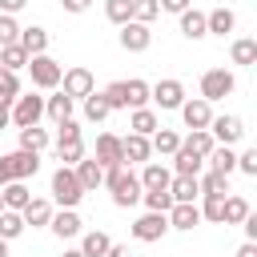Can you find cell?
<instances>
[{
    "mask_svg": "<svg viewBox=\"0 0 257 257\" xmlns=\"http://www.w3.org/2000/svg\"><path fill=\"white\" fill-rule=\"evenodd\" d=\"M104 185H108V193H112V205L116 209H128V205H137L141 201V181H137V173L128 169V165H116V169H104Z\"/></svg>",
    "mask_w": 257,
    "mask_h": 257,
    "instance_id": "cell-1",
    "label": "cell"
},
{
    "mask_svg": "<svg viewBox=\"0 0 257 257\" xmlns=\"http://www.w3.org/2000/svg\"><path fill=\"white\" fill-rule=\"evenodd\" d=\"M52 197H56L60 209H76V205L84 201V189H80V181H76V173H72L68 165H60V169L52 173Z\"/></svg>",
    "mask_w": 257,
    "mask_h": 257,
    "instance_id": "cell-2",
    "label": "cell"
},
{
    "mask_svg": "<svg viewBox=\"0 0 257 257\" xmlns=\"http://www.w3.org/2000/svg\"><path fill=\"white\" fill-rule=\"evenodd\" d=\"M28 76H32V88H40V92H52V88H60V76H64V68L44 52V56H28Z\"/></svg>",
    "mask_w": 257,
    "mask_h": 257,
    "instance_id": "cell-3",
    "label": "cell"
},
{
    "mask_svg": "<svg viewBox=\"0 0 257 257\" xmlns=\"http://www.w3.org/2000/svg\"><path fill=\"white\" fill-rule=\"evenodd\" d=\"M237 88V76L229 72V68H209V72H201V100H225L229 92Z\"/></svg>",
    "mask_w": 257,
    "mask_h": 257,
    "instance_id": "cell-4",
    "label": "cell"
},
{
    "mask_svg": "<svg viewBox=\"0 0 257 257\" xmlns=\"http://www.w3.org/2000/svg\"><path fill=\"white\" fill-rule=\"evenodd\" d=\"M40 116H44V96H36V92H20V96L12 100V124H16V128L40 124Z\"/></svg>",
    "mask_w": 257,
    "mask_h": 257,
    "instance_id": "cell-5",
    "label": "cell"
},
{
    "mask_svg": "<svg viewBox=\"0 0 257 257\" xmlns=\"http://www.w3.org/2000/svg\"><path fill=\"white\" fill-rule=\"evenodd\" d=\"M209 137L217 141V145H237L241 137H245V120L237 116V112H221V116H213L209 120Z\"/></svg>",
    "mask_w": 257,
    "mask_h": 257,
    "instance_id": "cell-6",
    "label": "cell"
},
{
    "mask_svg": "<svg viewBox=\"0 0 257 257\" xmlns=\"http://www.w3.org/2000/svg\"><path fill=\"white\" fill-rule=\"evenodd\" d=\"M60 92H64L68 100H84L88 92H96V80H92L88 68H68V72L60 76Z\"/></svg>",
    "mask_w": 257,
    "mask_h": 257,
    "instance_id": "cell-7",
    "label": "cell"
},
{
    "mask_svg": "<svg viewBox=\"0 0 257 257\" xmlns=\"http://www.w3.org/2000/svg\"><path fill=\"white\" fill-rule=\"evenodd\" d=\"M4 169H8V177H12V181H28V177H36V173H40V153L16 149V153H8V157H4Z\"/></svg>",
    "mask_w": 257,
    "mask_h": 257,
    "instance_id": "cell-8",
    "label": "cell"
},
{
    "mask_svg": "<svg viewBox=\"0 0 257 257\" xmlns=\"http://www.w3.org/2000/svg\"><path fill=\"white\" fill-rule=\"evenodd\" d=\"M149 100H157L161 108H181L185 104V84L173 80V76H165V80L149 84Z\"/></svg>",
    "mask_w": 257,
    "mask_h": 257,
    "instance_id": "cell-9",
    "label": "cell"
},
{
    "mask_svg": "<svg viewBox=\"0 0 257 257\" xmlns=\"http://www.w3.org/2000/svg\"><path fill=\"white\" fill-rule=\"evenodd\" d=\"M92 161H96L100 169H116V165H124L120 137H116V133H100V137H96V153H92Z\"/></svg>",
    "mask_w": 257,
    "mask_h": 257,
    "instance_id": "cell-10",
    "label": "cell"
},
{
    "mask_svg": "<svg viewBox=\"0 0 257 257\" xmlns=\"http://www.w3.org/2000/svg\"><path fill=\"white\" fill-rule=\"evenodd\" d=\"M165 233H169V217L165 213H141L133 221V237L137 241H161Z\"/></svg>",
    "mask_w": 257,
    "mask_h": 257,
    "instance_id": "cell-11",
    "label": "cell"
},
{
    "mask_svg": "<svg viewBox=\"0 0 257 257\" xmlns=\"http://www.w3.org/2000/svg\"><path fill=\"white\" fill-rule=\"evenodd\" d=\"M177 112H181V120H185V128H189V133L209 128V120H213V104H209V100H201V96H197V100H185Z\"/></svg>",
    "mask_w": 257,
    "mask_h": 257,
    "instance_id": "cell-12",
    "label": "cell"
},
{
    "mask_svg": "<svg viewBox=\"0 0 257 257\" xmlns=\"http://www.w3.org/2000/svg\"><path fill=\"white\" fill-rule=\"evenodd\" d=\"M149 44H153V28L149 24H137V20L120 24V48L124 52H145Z\"/></svg>",
    "mask_w": 257,
    "mask_h": 257,
    "instance_id": "cell-13",
    "label": "cell"
},
{
    "mask_svg": "<svg viewBox=\"0 0 257 257\" xmlns=\"http://www.w3.org/2000/svg\"><path fill=\"white\" fill-rule=\"evenodd\" d=\"M48 229H52V233H56L60 241H68V237H80L84 221H80V213H76V209H60V213H52Z\"/></svg>",
    "mask_w": 257,
    "mask_h": 257,
    "instance_id": "cell-14",
    "label": "cell"
},
{
    "mask_svg": "<svg viewBox=\"0 0 257 257\" xmlns=\"http://www.w3.org/2000/svg\"><path fill=\"white\" fill-rule=\"evenodd\" d=\"M120 149H124V165H145V161L153 157V145H149V137H137V133L120 137Z\"/></svg>",
    "mask_w": 257,
    "mask_h": 257,
    "instance_id": "cell-15",
    "label": "cell"
},
{
    "mask_svg": "<svg viewBox=\"0 0 257 257\" xmlns=\"http://www.w3.org/2000/svg\"><path fill=\"white\" fill-rule=\"evenodd\" d=\"M205 173V157H197V153H189L185 145L173 153V177H201Z\"/></svg>",
    "mask_w": 257,
    "mask_h": 257,
    "instance_id": "cell-16",
    "label": "cell"
},
{
    "mask_svg": "<svg viewBox=\"0 0 257 257\" xmlns=\"http://www.w3.org/2000/svg\"><path fill=\"white\" fill-rule=\"evenodd\" d=\"M137 181H141V189H169L173 169H165L161 161H145V169L137 173Z\"/></svg>",
    "mask_w": 257,
    "mask_h": 257,
    "instance_id": "cell-17",
    "label": "cell"
},
{
    "mask_svg": "<svg viewBox=\"0 0 257 257\" xmlns=\"http://www.w3.org/2000/svg\"><path fill=\"white\" fill-rule=\"evenodd\" d=\"M169 197H173V205H197V197H201L197 177H173L169 181Z\"/></svg>",
    "mask_w": 257,
    "mask_h": 257,
    "instance_id": "cell-18",
    "label": "cell"
},
{
    "mask_svg": "<svg viewBox=\"0 0 257 257\" xmlns=\"http://www.w3.org/2000/svg\"><path fill=\"white\" fill-rule=\"evenodd\" d=\"M72 173H76V181H80V189H84V193H92L96 185H104V169H100L92 157L76 161V165H72Z\"/></svg>",
    "mask_w": 257,
    "mask_h": 257,
    "instance_id": "cell-19",
    "label": "cell"
},
{
    "mask_svg": "<svg viewBox=\"0 0 257 257\" xmlns=\"http://www.w3.org/2000/svg\"><path fill=\"white\" fill-rule=\"evenodd\" d=\"M52 213H56V209H52V201H48V197H32V201L20 209L24 225H32V229H36V225H48V221H52Z\"/></svg>",
    "mask_w": 257,
    "mask_h": 257,
    "instance_id": "cell-20",
    "label": "cell"
},
{
    "mask_svg": "<svg viewBox=\"0 0 257 257\" xmlns=\"http://www.w3.org/2000/svg\"><path fill=\"white\" fill-rule=\"evenodd\" d=\"M233 28H237L233 8H213V12H205V32H213V36H229Z\"/></svg>",
    "mask_w": 257,
    "mask_h": 257,
    "instance_id": "cell-21",
    "label": "cell"
},
{
    "mask_svg": "<svg viewBox=\"0 0 257 257\" xmlns=\"http://www.w3.org/2000/svg\"><path fill=\"white\" fill-rule=\"evenodd\" d=\"M28 56H44L48 52V32L40 28V24H32V28H20V40H16Z\"/></svg>",
    "mask_w": 257,
    "mask_h": 257,
    "instance_id": "cell-22",
    "label": "cell"
},
{
    "mask_svg": "<svg viewBox=\"0 0 257 257\" xmlns=\"http://www.w3.org/2000/svg\"><path fill=\"white\" fill-rule=\"evenodd\" d=\"M165 217H169V229H181V233H189L193 225H201V209L197 205H173Z\"/></svg>",
    "mask_w": 257,
    "mask_h": 257,
    "instance_id": "cell-23",
    "label": "cell"
},
{
    "mask_svg": "<svg viewBox=\"0 0 257 257\" xmlns=\"http://www.w3.org/2000/svg\"><path fill=\"white\" fill-rule=\"evenodd\" d=\"M72 104H76V100H68L64 92H52V96H44V116H48L52 124L72 120Z\"/></svg>",
    "mask_w": 257,
    "mask_h": 257,
    "instance_id": "cell-24",
    "label": "cell"
},
{
    "mask_svg": "<svg viewBox=\"0 0 257 257\" xmlns=\"http://www.w3.org/2000/svg\"><path fill=\"white\" fill-rule=\"evenodd\" d=\"M0 201H4V209L20 213V209L32 201V193H28V185H24V181H8V185L0 189Z\"/></svg>",
    "mask_w": 257,
    "mask_h": 257,
    "instance_id": "cell-25",
    "label": "cell"
},
{
    "mask_svg": "<svg viewBox=\"0 0 257 257\" xmlns=\"http://www.w3.org/2000/svg\"><path fill=\"white\" fill-rule=\"evenodd\" d=\"M181 36H185V40H201V36H209V32H205V12L185 8V12H181Z\"/></svg>",
    "mask_w": 257,
    "mask_h": 257,
    "instance_id": "cell-26",
    "label": "cell"
},
{
    "mask_svg": "<svg viewBox=\"0 0 257 257\" xmlns=\"http://www.w3.org/2000/svg\"><path fill=\"white\" fill-rule=\"evenodd\" d=\"M124 84V104L128 108H149V80L133 76V80H120Z\"/></svg>",
    "mask_w": 257,
    "mask_h": 257,
    "instance_id": "cell-27",
    "label": "cell"
},
{
    "mask_svg": "<svg viewBox=\"0 0 257 257\" xmlns=\"http://www.w3.org/2000/svg\"><path fill=\"white\" fill-rule=\"evenodd\" d=\"M205 161H209V169H213V173H225V177L237 169V153H233L229 145H213V153H209Z\"/></svg>",
    "mask_w": 257,
    "mask_h": 257,
    "instance_id": "cell-28",
    "label": "cell"
},
{
    "mask_svg": "<svg viewBox=\"0 0 257 257\" xmlns=\"http://www.w3.org/2000/svg\"><path fill=\"white\" fill-rule=\"evenodd\" d=\"M197 185H201V197H229V177L225 173H201L197 177Z\"/></svg>",
    "mask_w": 257,
    "mask_h": 257,
    "instance_id": "cell-29",
    "label": "cell"
},
{
    "mask_svg": "<svg viewBox=\"0 0 257 257\" xmlns=\"http://www.w3.org/2000/svg\"><path fill=\"white\" fill-rule=\"evenodd\" d=\"M128 128H133L137 137H153L161 124H157V112H153V108H133V116H128Z\"/></svg>",
    "mask_w": 257,
    "mask_h": 257,
    "instance_id": "cell-30",
    "label": "cell"
},
{
    "mask_svg": "<svg viewBox=\"0 0 257 257\" xmlns=\"http://www.w3.org/2000/svg\"><path fill=\"white\" fill-rule=\"evenodd\" d=\"M108 245H112V237H108V233H100V229H92V233H84V237H80V253H84V257H104V253H108Z\"/></svg>",
    "mask_w": 257,
    "mask_h": 257,
    "instance_id": "cell-31",
    "label": "cell"
},
{
    "mask_svg": "<svg viewBox=\"0 0 257 257\" xmlns=\"http://www.w3.org/2000/svg\"><path fill=\"white\" fill-rule=\"evenodd\" d=\"M229 56H233V64H257V40L253 36H241V40H233V48H229Z\"/></svg>",
    "mask_w": 257,
    "mask_h": 257,
    "instance_id": "cell-32",
    "label": "cell"
},
{
    "mask_svg": "<svg viewBox=\"0 0 257 257\" xmlns=\"http://www.w3.org/2000/svg\"><path fill=\"white\" fill-rule=\"evenodd\" d=\"M149 145H153V153H165V157H173V153L181 149V133H173V128H157V133L149 137Z\"/></svg>",
    "mask_w": 257,
    "mask_h": 257,
    "instance_id": "cell-33",
    "label": "cell"
},
{
    "mask_svg": "<svg viewBox=\"0 0 257 257\" xmlns=\"http://www.w3.org/2000/svg\"><path fill=\"white\" fill-rule=\"evenodd\" d=\"M0 68H4V72H20V68H28V52H24L20 44H4V48H0Z\"/></svg>",
    "mask_w": 257,
    "mask_h": 257,
    "instance_id": "cell-34",
    "label": "cell"
},
{
    "mask_svg": "<svg viewBox=\"0 0 257 257\" xmlns=\"http://www.w3.org/2000/svg\"><path fill=\"white\" fill-rule=\"evenodd\" d=\"M24 229H28V225H24V217H20V213L0 209V241H16Z\"/></svg>",
    "mask_w": 257,
    "mask_h": 257,
    "instance_id": "cell-35",
    "label": "cell"
},
{
    "mask_svg": "<svg viewBox=\"0 0 257 257\" xmlns=\"http://www.w3.org/2000/svg\"><path fill=\"white\" fill-rule=\"evenodd\" d=\"M20 149H28V153H44V149H48V133H44L40 124L20 128Z\"/></svg>",
    "mask_w": 257,
    "mask_h": 257,
    "instance_id": "cell-36",
    "label": "cell"
},
{
    "mask_svg": "<svg viewBox=\"0 0 257 257\" xmlns=\"http://www.w3.org/2000/svg\"><path fill=\"white\" fill-rule=\"evenodd\" d=\"M181 145H185L189 153H197V157H209L217 141L209 137V128H197V133H189V137H181Z\"/></svg>",
    "mask_w": 257,
    "mask_h": 257,
    "instance_id": "cell-37",
    "label": "cell"
},
{
    "mask_svg": "<svg viewBox=\"0 0 257 257\" xmlns=\"http://www.w3.org/2000/svg\"><path fill=\"white\" fill-rule=\"evenodd\" d=\"M249 213H253V209H249V201H245V197H237V193H229V197H225V225H241Z\"/></svg>",
    "mask_w": 257,
    "mask_h": 257,
    "instance_id": "cell-38",
    "label": "cell"
},
{
    "mask_svg": "<svg viewBox=\"0 0 257 257\" xmlns=\"http://www.w3.org/2000/svg\"><path fill=\"white\" fill-rule=\"evenodd\" d=\"M56 157H60V165H76V161H84V137L80 141H56Z\"/></svg>",
    "mask_w": 257,
    "mask_h": 257,
    "instance_id": "cell-39",
    "label": "cell"
},
{
    "mask_svg": "<svg viewBox=\"0 0 257 257\" xmlns=\"http://www.w3.org/2000/svg\"><path fill=\"white\" fill-rule=\"evenodd\" d=\"M141 201H145V209H149V213H169V209H173L169 189H145V193H141Z\"/></svg>",
    "mask_w": 257,
    "mask_h": 257,
    "instance_id": "cell-40",
    "label": "cell"
},
{
    "mask_svg": "<svg viewBox=\"0 0 257 257\" xmlns=\"http://www.w3.org/2000/svg\"><path fill=\"white\" fill-rule=\"evenodd\" d=\"M104 116H108V104H104V96H100V92H88V96H84V120L100 124Z\"/></svg>",
    "mask_w": 257,
    "mask_h": 257,
    "instance_id": "cell-41",
    "label": "cell"
},
{
    "mask_svg": "<svg viewBox=\"0 0 257 257\" xmlns=\"http://www.w3.org/2000/svg\"><path fill=\"white\" fill-rule=\"evenodd\" d=\"M201 209V221H213V225H225V197H205Z\"/></svg>",
    "mask_w": 257,
    "mask_h": 257,
    "instance_id": "cell-42",
    "label": "cell"
},
{
    "mask_svg": "<svg viewBox=\"0 0 257 257\" xmlns=\"http://www.w3.org/2000/svg\"><path fill=\"white\" fill-rule=\"evenodd\" d=\"M104 16L112 24H128L133 20V0H104Z\"/></svg>",
    "mask_w": 257,
    "mask_h": 257,
    "instance_id": "cell-43",
    "label": "cell"
},
{
    "mask_svg": "<svg viewBox=\"0 0 257 257\" xmlns=\"http://www.w3.org/2000/svg\"><path fill=\"white\" fill-rule=\"evenodd\" d=\"M161 16V4L157 0H133V20L137 24H153Z\"/></svg>",
    "mask_w": 257,
    "mask_h": 257,
    "instance_id": "cell-44",
    "label": "cell"
},
{
    "mask_svg": "<svg viewBox=\"0 0 257 257\" xmlns=\"http://www.w3.org/2000/svg\"><path fill=\"white\" fill-rule=\"evenodd\" d=\"M16 96H20V76H16V72H0V104L12 108Z\"/></svg>",
    "mask_w": 257,
    "mask_h": 257,
    "instance_id": "cell-45",
    "label": "cell"
},
{
    "mask_svg": "<svg viewBox=\"0 0 257 257\" xmlns=\"http://www.w3.org/2000/svg\"><path fill=\"white\" fill-rule=\"evenodd\" d=\"M100 96H104V104H108V112H116V108H128V104H124V84H120V80H112V84H104V88H100Z\"/></svg>",
    "mask_w": 257,
    "mask_h": 257,
    "instance_id": "cell-46",
    "label": "cell"
},
{
    "mask_svg": "<svg viewBox=\"0 0 257 257\" xmlns=\"http://www.w3.org/2000/svg\"><path fill=\"white\" fill-rule=\"evenodd\" d=\"M16 40H20L16 16H0V48H4V44H16Z\"/></svg>",
    "mask_w": 257,
    "mask_h": 257,
    "instance_id": "cell-47",
    "label": "cell"
},
{
    "mask_svg": "<svg viewBox=\"0 0 257 257\" xmlns=\"http://www.w3.org/2000/svg\"><path fill=\"white\" fill-rule=\"evenodd\" d=\"M237 169H241L245 177H257V149H245V153L237 157Z\"/></svg>",
    "mask_w": 257,
    "mask_h": 257,
    "instance_id": "cell-48",
    "label": "cell"
},
{
    "mask_svg": "<svg viewBox=\"0 0 257 257\" xmlns=\"http://www.w3.org/2000/svg\"><path fill=\"white\" fill-rule=\"evenodd\" d=\"M56 128H60L56 141H80V124H76V120H60Z\"/></svg>",
    "mask_w": 257,
    "mask_h": 257,
    "instance_id": "cell-49",
    "label": "cell"
},
{
    "mask_svg": "<svg viewBox=\"0 0 257 257\" xmlns=\"http://www.w3.org/2000/svg\"><path fill=\"white\" fill-rule=\"evenodd\" d=\"M157 4H161V12H177V16H181V12H185L193 0H157Z\"/></svg>",
    "mask_w": 257,
    "mask_h": 257,
    "instance_id": "cell-50",
    "label": "cell"
},
{
    "mask_svg": "<svg viewBox=\"0 0 257 257\" xmlns=\"http://www.w3.org/2000/svg\"><path fill=\"white\" fill-rule=\"evenodd\" d=\"M24 4H28V0H0V16H16Z\"/></svg>",
    "mask_w": 257,
    "mask_h": 257,
    "instance_id": "cell-51",
    "label": "cell"
},
{
    "mask_svg": "<svg viewBox=\"0 0 257 257\" xmlns=\"http://www.w3.org/2000/svg\"><path fill=\"white\" fill-rule=\"evenodd\" d=\"M241 229H245V237H249V241H257V213H249V217L241 221Z\"/></svg>",
    "mask_w": 257,
    "mask_h": 257,
    "instance_id": "cell-52",
    "label": "cell"
},
{
    "mask_svg": "<svg viewBox=\"0 0 257 257\" xmlns=\"http://www.w3.org/2000/svg\"><path fill=\"white\" fill-rule=\"evenodd\" d=\"M60 4H64V12H88L92 0H60Z\"/></svg>",
    "mask_w": 257,
    "mask_h": 257,
    "instance_id": "cell-53",
    "label": "cell"
},
{
    "mask_svg": "<svg viewBox=\"0 0 257 257\" xmlns=\"http://www.w3.org/2000/svg\"><path fill=\"white\" fill-rule=\"evenodd\" d=\"M237 257H257V241H245V245L237 249Z\"/></svg>",
    "mask_w": 257,
    "mask_h": 257,
    "instance_id": "cell-54",
    "label": "cell"
},
{
    "mask_svg": "<svg viewBox=\"0 0 257 257\" xmlns=\"http://www.w3.org/2000/svg\"><path fill=\"white\" fill-rule=\"evenodd\" d=\"M104 257H133V253H128V245H108Z\"/></svg>",
    "mask_w": 257,
    "mask_h": 257,
    "instance_id": "cell-55",
    "label": "cell"
},
{
    "mask_svg": "<svg viewBox=\"0 0 257 257\" xmlns=\"http://www.w3.org/2000/svg\"><path fill=\"white\" fill-rule=\"evenodd\" d=\"M8 124H12V108H8V104H0V128H8Z\"/></svg>",
    "mask_w": 257,
    "mask_h": 257,
    "instance_id": "cell-56",
    "label": "cell"
},
{
    "mask_svg": "<svg viewBox=\"0 0 257 257\" xmlns=\"http://www.w3.org/2000/svg\"><path fill=\"white\" fill-rule=\"evenodd\" d=\"M8 181H12V177H8V169H4V157H0V189H4Z\"/></svg>",
    "mask_w": 257,
    "mask_h": 257,
    "instance_id": "cell-57",
    "label": "cell"
},
{
    "mask_svg": "<svg viewBox=\"0 0 257 257\" xmlns=\"http://www.w3.org/2000/svg\"><path fill=\"white\" fill-rule=\"evenodd\" d=\"M60 257H84V253H80V249H64Z\"/></svg>",
    "mask_w": 257,
    "mask_h": 257,
    "instance_id": "cell-58",
    "label": "cell"
},
{
    "mask_svg": "<svg viewBox=\"0 0 257 257\" xmlns=\"http://www.w3.org/2000/svg\"><path fill=\"white\" fill-rule=\"evenodd\" d=\"M0 257H8V241H0Z\"/></svg>",
    "mask_w": 257,
    "mask_h": 257,
    "instance_id": "cell-59",
    "label": "cell"
},
{
    "mask_svg": "<svg viewBox=\"0 0 257 257\" xmlns=\"http://www.w3.org/2000/svg\"><path fill=\"white\" fill-rule=\"evenodd\" d=\"M0 209H4V201H0Z\"/></svg>",
    "mask_w": 257,
    "mask_h": 257,
    "instance_id": "cell-60",
    "label": "cell"
},
{
    "mask_svg": "<svg viewBox=\"0 0 257 257\" xmlns=\"http://www.w3.org/2000/svg\"><path fill=\"white\" fill-rule=\"evenodd\" d=\"M0 72H4V68H0Z\"/></svg>",
    "mask_w": 257,
    "mask_h": 257,
    "instance_id": "cell-61",
    "label": "cell"
}]
</instances>
